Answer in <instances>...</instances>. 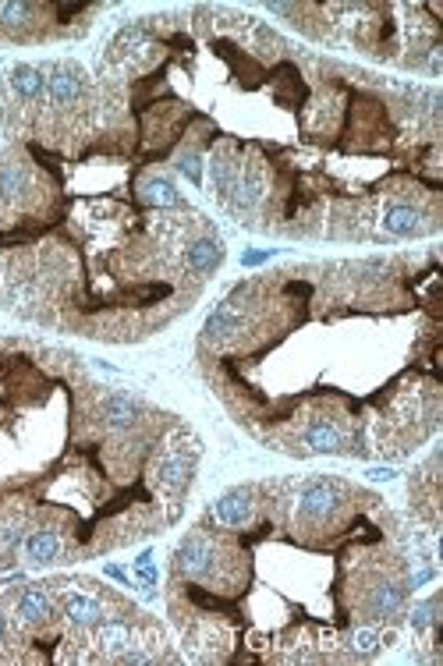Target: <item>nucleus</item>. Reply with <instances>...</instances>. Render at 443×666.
Segmentation results:
<instances>
[{
	"label": "nucleus",
	"instance_id": "obj_8",
	"mask_svg": "<svg viewBox=\"0 0 443 666\" xmlns=\"http://www.w3.org/2000/svg\"><path fill=\"white\" fill-rule=\"evenodd\" d=\"M32 171L29 160H22L18 153H0V202L4 206H18L29 199L32 192Z\"/></svg>",
	"mask_w": 443,
	"mask_h": 666
},
{
	"label": "nucleus",
	"instance_id": "obj_22",
	"mask_svg": "<svg viewBox=\"0 0 443 666\" xmlns=\"http://www.w3.org/2000/svg\"><path fill=\"white\" fill-rule=\"evenodd\" d=\"M107 574H110V578H114V581H121V585H132V578H128V574L121 571V567L110 564V567H107Z\"/></svg>",
	"mask_w": 443,
	"mask_h": 666
},
{
	"label": "nucleus",
	"instance_id": "obj_11",
	"mask_svg": "<svg viewBox=\"0 0 443 666\" xmlns=\"http://www.w3.org/2000/svg\"><path fill=\"white\" fill-rule=\"evenodd\" d=\"M405 599H408V585H405V581H394V578L376 581L373 589H369V596H366L369 620H390V617H397V613L405 610Z\"/></svg>",
	"mask_w": 443,
	"mask_h": 666
},
{
	"label": "nucleus",
	"instance_id": "obj_7",
	"mask_svg": "<svg viewBox=\"0 0 443 666\" xmlns=\"http://www.w3.org/2000/svg\"><path fill=\"white\" fill-rule=\"evenodd\" d=\"M266 192H270V185H266V171L259 160H245L238 171V181H234L231 188V199H227V206H231V213H238V217H245V213H252L259 206V202L266 199Z\"/></svg>",
	"mask_w": 443,
	"mask_h": 666
},
{
	"label": "nucleus",
	"instance_id": "obj_18",
	"mask_svg": "<svg viewBox=\"0 0 443 666\" xmlns=\"http://www.w3.org/2000/svg\"><path fill=\"white\" fill-rule=\"evenodd\" d=\"M380 645H383V635H380V631H373V628H358V631H351V638H348L351 656H358V659L376 656V652H380Z\"/></svg>",
	"mask_w": 443,
	"mask_h": 666
},
{
	"label": "nucleus",
	"instance_id": "obj_5",
	"mask_svg": "<svg viewBox=\"0 0 443 666\" xmlns=\"http://www.w3.org/2000/svg\"><path fill=\"white\" fill-rule=\"evenodd\" d=\"M259 511V486H238L227 489L217 504L210 507V518L220 528H249Z\"/></svg>",
	"mask_w": 443,
	"mask_h": 666
},
{
	"label": "nucleus",
	"instance_id": "obj_3",
	"mask_svg": "<svg viewBox=\"0 0 443 666\" xmlns=\"http://www.w3.org/2000/svg\"><path fill=\"white\" fill-rule=\"evenodd\" d=\"M47 107L50 110H75L86 96V75L71 61L47 64Z\"/></svg>",
	"mask_w": 443,
	"mask_h": 666
},
{
	"label": "nucleus",
	"instance_id": "obj_4",
	"mask_svg": "<svg viewBox=\"0 0 443 666\" xmlns=\"http://www.w3.org/2000/svg\"><path fill=\"white\" fill-rule=\"evenodd\" d=\"M195 461H199V447H181V443H174V447H167L164 454L156 457V482H160V489H167V493H185L188 482H192L195 475Z\"/></svg>",
	"mask_w": 443,
	"mask_h": 666
},
{
	"label": "nucleus",
	"instance_id": "obj_17",
	"mask_svg": "<svg viewBox=\"0 0 443 666\" xmlns=\"http://www.w3.org/2000/svg\"><path fill=\"white\" fill-rule=\"evenodd\" d=\"M139 199L146 202V206H160V210H178V206H185L178 185H174L167 174H146L139 185Z\"/></svg>",
	"mask_w": 443,
	"mask_h": 666
},
{
	"label": "nucleus",
	"instance_id": "obj_20",
	"mask_svg": "<svg viewBox=\"0 0 443 666\" xmlns=\"http://www.w3.org/2000/svg\"><path fill=\"white\" fill-rule=\"evenodd\" d=\"M178 171L188 174V181H203V156H199V149H181L178 153Z\"/></svg>",
	"mask_w": 443,
	"mask_h": 666
},
{
	"label": "nucleus",
	"instance_id": "obj_19",
	"mask_svg": "<svg viewBox=\"0 0 443 666\" xmlns=\"http://www.w3.org/2000/svg\"><path fill=\"white\" fill-rule=\"evenodd\" d=\"M440 599H426V603H415V610L408 613V624L415 631H429V628H440Z\"/></svg>",
	"mask_w": 443,
	"mask_h": 666
},
{
	"label": "nucleus",
	"instance_id": "obj_10",
	"mask_svg": "<svg viewBox=\"0 0 443 666\" xmlns=\"http://www.w3.org/2000/svg\"><path fill=\"white\" fill-rule=\"evenodd\" d=\"M298 443L309 454H344L348 450V436H344V429L334 419H312L298 433Z\"/></svg>",
	"mask_w": 443,
	"mask_h": 666
},
{
	"label": "nucleus",
	"instance_id": "obj_9",
	"mask_svg": "<svg viewBox=\"0 0 443 666\" xmlns=\"http://www.w3.org/2000/svg\"><path fill=\"white\" fill-rule=\"evenodd\" d=\"M380 231L387 238H419V234L433 231V224H429L426 213L408 206V202H390L380 213Z\"/></svg>",
	"mask_w": 443,
	"mask_h": 666
},
{
	"label": "nucleus",
	"instance_id": "obj_15",
	"mask_svg": "<svg viewBox=\"0 0 443 666\" xmlns=\"http://www.w3.org/2000/svg\"><path fill=\"white\" fill-rule=\"evenodd\" d=\"M238 171H241V160L234 156L231 146H220L217 153L210 156V192L217 195L220 202L231 199V188H234V181H238Z\"/></svg>",
	"mask_w": 443,
	"mask_h": 666
},
{
	"label": "nucleus",
	"instance_id": "obj_21",
	"mask_svg": "<svg viewBox=\"0 0 443 666\" xmlns=\"http://www.w3.org/2000/svg\"><path fill=\"white\" fill-rule=\"evenodd\" d=\"M270 256H273L270 248H266V252H245V256H241V263H245V266H259V263H266Z\"/></svg>",
	"mask_w": 443,
	"mask_h": 666
},
{
	"label": "nucleus",
	"instance_id": "obj_6",
	"mask_svg": "<svg viewBox=\"0 0 443 666\" xmlns=\"http://www.w3.org/2000/svg\"><path fill=\"white\" fill-rule=\"evenodd\" d=\"M11 613H15L18 628H47L57 617L54 592L43 589V585H25L11 596Z\"/></svg>",
	"mask_w": 443,
	"mask_h": 666
},
{
	"label": "nucleus",
	"instance_id": "obj_2",
	"mask_svg": "<svg viewBox=\"0 0 443 666\" xmlns=\"http://www.w3.org/2000/svg\"><path fill=\"white\" fill-rule=\"evenodd\" d=\"M54 599L61 603V617L68 620V628H75V631H96L103 620L114 617L100 596H89V592L68 589L64 581H57V585H54Z\"/></svg>",
	"mask_w": 443,
	"mask_h": 666
},
{
	"label": "nucleus",
	"instance_id": "obj_24",
	"mask_svg": "<svg viewBox=\"0 0 443 666\" xmlns=\"http://www.w3.org/2000/svg\"><path fill=\"white\" fill-rule=\"evenodd\" d=\"M369 475H373V479H394L397 472H394V468H373Z\"/></svg>",
	"mask_w": 443,
	"mask_h": 666
},
{
	"label": "nucleus",
	"instance_id": "obj_23",
	"mask_svg": "<svg viewBox=\"0 0 443 666\" xmlns=\"http://www.w3.org/2000/svg\"><path fill=\"white\" fill-rule=\"evenodd\" d=\"M8 635H11V628H8V613L0 610V645L8 642Z\"/></svg>",
	"mask_w": 443,
	"mask_h": 666
},
{
	"label": "nucleus",
	"instance_id": "obj_14",
	"mask_svg": "<svg viewBox=\"0 0 443 666\" xmlns=\"http://www.w3.org/2000/svg\"><path fill=\"white\" fill-rule=\"evenodd\" d=\"M100 422L114 433H128L142 422V404L132 394H107L100 401Z\"/></svg>",
	"mask_w": 443,
	"mask_h": 666
},
{
	"label": "nucleus",
	"instance_id": "obj_12",
	"mask_svg": "<svg viewBox=\"0 0 443 666\" xmlns=\"http://www.w3.org/2000/svg\"><path fill=\"white\" fill-rule=\"evenodd\" d=\"M22 557L29 567H50L64 557V539L54 528H32L22 539Z\"/></svg>",
	"mask_w": 443,
	"mask_h": 666
},
{
	"label": "nucleus",
	"instance_id": "obj_13",
	"mask_svg": "<svg viewBox=\"0 0 443 666\" xmlns=\"http://www.w3.org/2000/svg\"><path fill=\"white\" fill-rule=\"evenodd\" d=\"M224 263V241L217 234H199L185 245V270L192 277H210Z\"/></svg>",
	"mask_w": 443,
	"mask_h": 666
},
{
	"label": "nucleus",
	"instance_id": "obj_16",
	"mask_svg": "<svg viewBox=\"0 0 443 666\" xmlns=\"http://www.w3.org/2000/svg\"><path fill=\"white\" fill-rule=\"evenodd\" d=\"M11 93L22 103H43L47 100V71L36 64H15L11 68Z\"/></svg>",
	"mask_w": 443,
	"mask_h": 666
},
{
	"label": "nucleus",
	"instance_id": "obj_1",
	"mask_svg": "<svg viewBox=\"0 0 443 666\" xmlns=\"http://www.w3.org/2000/svg\"><path fill=\"white\" fill-rule=\"evenodd\" d=\"M348 500V486L327 475H316V479H305L295 486V514L309 525H323V521H334L337 511Z\"/></svg>",
	"mask_w": 443,
	"mask_h": 666
}]
</instances>
